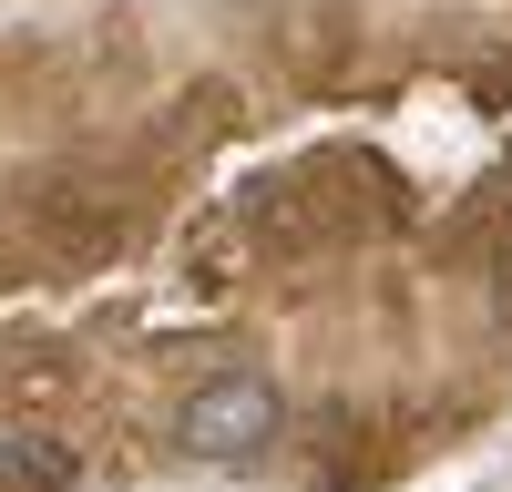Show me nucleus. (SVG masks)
<instances>
[{"label": "nucleus", "mask_w": 512, "mask_h": 492, "mask_svg": "<svg viewBox=\"0 0 512 492\" xmlns=\"http://www.w3.org/2000/svg\"><path fill=\"white\" fill-rule=\"evenodd\" d=\"M82 462H72V451H52V441H31V431H11V441H0V492H62Z\"/></svg>", "instance_id": "2"}, {"label": "nucleus", "mask_w": 512, "mask_h": 492, "mask_svg": "<svg viewBox=\"0 0 512 492\" xmlns=\"http://www.w3.org/2000/svg\"><path fill=\"white\" fill-rule=\"evenodd\" d=\"M175 441L195 462H256V451L277 441V380H256V369H226V380H205L185 400Z\"/></svg>", "instance_id": "1"}, {"label": "nucleus", "mask_w": 512, "mask_h": 492, "mask_svg": "<svg viewBox=\"0 0 512 492\" xmlns=\"http://www.w3.org/2000/svg\"><path fill=\"white\" fill-rule=\"evenodd\" d=\"M492 277H502V308H512V236H502V257H492Z\"/></svg>", "instance_id": "3"}]
</instances>
